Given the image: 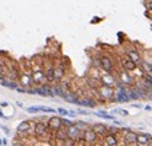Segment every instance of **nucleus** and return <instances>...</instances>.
I'll list each match as a JSON object with an SVG mask.
<instances>
[{
    "label": "nucleus",
    "instance_id": "obj_1",
    "mask_svg": "<svg viewBox=\"0 0 152 146\" xmlns=\"http://www.w3.org/2000/svg\"><path fill=\"white\" fill-rule=\"evenodd\" d=\"M31 81L35 82V84H45L47 78H45V72H44V67L41 65H35L32 69V74H31Z\"/></svg>",
    "mask_w": 152,
    "mask_h": 146
},
{
    "label": "nucleus",
    "instance_id": "obj_2",
    "mask_svg": "<svg viewBox=\"0 0 152 146\" xmlns=\"http://www.w3.org/2000/svg\"><path fill=\"white\" fill-rule=\"evenodd\" d=\"M99 64H100V67L104 71L106 74H112V69H113V61H112V58L109 55H103L99 58Z\"/></svg>",
    "mask_w": 152,
    "mask_h": 146
},
{
    "label": "nucleus",
    "instance_id": "obj_3",
    "mask_svg": "<svg viewBox=\"0 0 152 146\" xmlns=\"http://www.w3.org/2000/svg\"><path fill=\"white\" fill-rule=\"evenodd\" d=\"M83 140H84L88 146H93V145H96V143L99 142V137H97L96 133H94L90 127H88V129L83 130Z\"/></svg>",
    "mask_w": 152,
    "mask_h": 146
},
{
    "label": "nucleus",
    "instance_id": "obj_4",
    "mask_svg": "<svg viewBox=\"0 0 152 146\" xmlns=\"http://www.w3.org/2000/svg\"><path fill=\"white\" fill-rule=\"evenodd\" d=\"M67 133H68V139H72V140H80L83 139V130L78 129L75 124H71L70 127L67 129Z\"/></svg>",
    "mask_w": 152,
    "mask_h": 146
},
{
    "label": "nucleus",
    "instance_id": "obj_5",
    "mask_svg": "<svg viewBox=\"0 0 152 146\" xmlns=\"http://www.w3.org/2000/svg\"><path fill=\"white\" fill-rule=\"evenodd\" d=\"M99 91H100V96H102V99H104V100H113L115 99V90H113V87H106V85H102V87H99Z\"/></svg>",
    "mask_w": 152,
    "mask_h": 146
},
{
    "label": "nucleus",
    "instance_id": "obj_6",
    "mask_svg": "<svg viewBox=\"0 0 152 146\" xmlns=\"http://www.w3.org/2000/svg\"><path fill=\"white\" fill-rule=\"evenodd\" d=\"M34 132H35L36 137H45V136H47V132H48L47 124L42 123V122H38V123H35V124H34Z\"/></svg>",
    "mask_w": 152,
    "mask_h": 146
},
{
    "label": "nucleus",
    "instance_id": "obj_7",
    "mask_svg": "<svg viewBox=\"0 0 152 146\" xmlns=\"http://www.w3.org/2000/svg\"><path fill=\"white\" fill-rule=\"evenodd\" d=\"M61 122H62L61 117H58V116H52V117L48 120L47 127L49 130H52V132H57L58 129H61Z\"/></svg>",
    "mask_w": 152,
    "mask_h": 146
},
{
    "label": "nucleus",
    "instance_id": "obj_8",
    "mask_svg": "<svg viewBox=\"0 0 152 146\" xmlns=\"http://www.w3.org/2000/svg\"><path fill=\"white\" fill-rule=\"evenodd\" d=\"M126 54H128V58L135 64V65H139L140 62L143 61L142 59V56H140V54L136 51V48H132V49H129V51H126Z\"/></svg>",
    "mask_w": 152,
    "mask_h": 146
},
{
    "label": "nucleus",
    "instance_id": "obj_9",
    "mask_svg": "<svg viewBox=\"0 0 152 146\" xmlns=\"http://www.w3.org/2000/svg\"><path fill=\"white\" fill-rule=\"evenodd\" d=\"M44 72H45V78H47L48 84H54L55 82V75H54V65L51 62H48V65Z\"/></svg>",
    "mask_w": 152,
    "mask_h": 146
},
{
    "label": "nucleus",
    "instance_id": "obj_10",
    "mask_svg": "<svg viewBox=\"0 0 152 146\" xmlns=\"http://www.w3.org/2000/svg\"><path fill=\"white\" fill-rule=\"evenodd\" d=\"M123 140L126 145H132V143H136V132H132V130H126L123 132Z\"/></svg>",
    "mask_w": 152,
    "mask_h": 146
},
{
    "label": "nucleus",
    "instance_id": "obj_11",
    "mask_svg": "<svg viewBox=\"0 0 152 146\" xmlns=\"http://www.w3.org/2000/svg\"><path fill=\"white\" fill-rule=\"evenodd\" d=\"M136 145H151V135H143V133H136Z\"/></svg>",
    "mask_w": 152,
    "mask_h": 146
},
{
    "label": "nucleus",
    "instance_id": "obj_12",
    "mask_svg": "<svg viewBox=\"0 0 152 146\" xmlns=\"http://www.w3.org/2000/svg\"><path fill=\"white\" fill-rule=\"evenodd\" d=\"M54 75H55V81H59V80L64 78V75H65V67H64V64H59L57 67H54Z\"/></svg>",
    "mask_w": 152,
    "mask_h": 146
},
{
    "label": "nucleus",
    "instance_id": "obj_13",
    "mask_svg": "<svg viewBox=\"0 0 152 146\" xmlns=\"http://www.w3.org/2000/svg\"><path fill=\"white\" fill-rule=\"evenodd\" d=\"M104 142L106 146H119V139L116 135H112V133H107L104 136Z\"/></svg>",
    "mask_w": 152,
    "mask_h": 146
},
{
    "label": "nucleus",
    "instance_id": "obj_14",
    "mask_svg": "<svg viewBox=\"0 0 152 146\" xmlns=\"http://www.w3.org/2000/svg\"><path fill=\"white\" fill-rule=\"evenodd\" d=\"M91 130L96 133L97 137H99V136H106L107 135V126H106V124H96Z\"/></svg>",
    "mask_w": 152,
    "mask_h": 146
},
{
    "label": "nucleus",
    "instance_id": "obj_15",
    "mask_svg": "<svg viewBox=\"0 0 152 146\" xmlns=\"http://www.w3.org/2000/svg\"><path fill=\"white\" fill-rule=\"evenodd\" d=\"M100 81L103 82V85H106V87H113V85H115V80H113V77H112L110 74L100 75Z\"/></svg>",
    "mask_w": 152,
    "mask_h": 146
},
{
    "label": "nucleus",
    "instance_id": "obj_16",
    "mask_svg": "<svg viewBox=\"0 0 152 146\" xmlns=\"http://www.w3.org/2000/svg\"><path fill=\"white\" fill-rule=\"evenodd\" d=\"M32 127H34V123H31V122H22V123L18 126V132L19 133H28V132L32 130Z\"/></svg>",
    "mask_w": 152,
    "mask_h": 146
},
{
    "label": "nucleus",
    "instance_id": "obj_17",
    "mask_svg": "<svg viewBox=\"0 0 152 146\" xmlns=\"http://www.w3.org/2000/svg\"><path fill=\"white\" fill-rule=\"evenodd\" d=\"M122 62H123V67H125V69H126V72H132V71H135V69H136V65L129 59L128 56H126V58H123V59H122Z\"/></svg>",
    "mask_w": 152,
    "mask_h": 146
},
{
    "label": "nucleus",
    "instance_id": "obj_18",
    "mask_svg": "<svg viewBox=\"0 0 152 146\" xmlns=\"http://www.w3.org/2000/svg\"><path fill=\"white\" fill-rule=\"evenodd\" d=\"M67 129H68V127H61V129H58V130L55 132V137H57V140H65V139H68Z\"/></svg>",
    "mask_w": 152,
    "mask_h": 146
},
{
    "label": "nucleus",
    "instance_id": "obj_19",
    "mask_svg": "<svg viewBox=\"0 0 152 146\" xmlns=\"http://www.w3.org/2000/svg\"><path fill=\"white\" fill-rule=\"evenodd\" d=\"M120 82H122V84H126V85H130V84L133 82V80L130 78L129 72H126V71H122V72H120Z\"/></svg>",
    "mask_w": 152,
    "mask_h": 146
},
{
    "label": "nucleus",
    "instance_id": "obj_20",
    "mask_svg": "<svg viewBox=\"0 0 152 146\" xmlns=\"http://www.w3.org/2000/svg\"><path fill=\"white\" fill-rule=\"evenodd\" d=\"M31 75H26V74H23V75H20V84L23 85V87H29L31 85Z\"/></svg>",
    "mask_w": 152,
    "mask_h": 146
},
{
    "label": "nucleus",
    "instance_id": "obj_21",
    "mask_svg": "<svg viewBox=\"0 0 152 146\" xmlns=\"http://www.w3.org/2000/svg\"><path fill=\"white\" fill-rule=\"evenodd\" d=\"M116 113H120V114H125V116H128V112H126V110H116Z\"/></svg>",
    "mask_w": 152,
    "mask_h": 146
}]
</instances>
